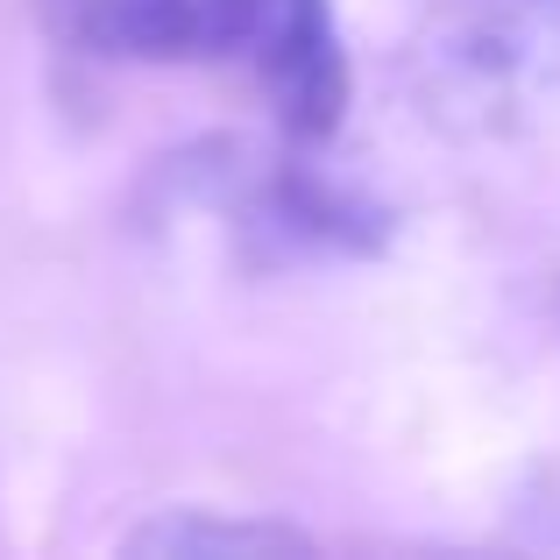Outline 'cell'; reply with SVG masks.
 <instances>
[{"instance_id": "6da1fadb", "label": "cell", "mask_w": 560, "mask_h": 560, "mask_svg": "<svg viewBox=\"0 0 560 560\" xmlns=\"http://www.w3.org/2000/svg\"><path fill=\"white\" fill-rule=\"evenodd\" d=\"M411 100L462 142H497L560 114V0H440L405 57Z\"/></svg>"}, {"instance_id": "7a4b0ae2", "label": "cell", "mask_w": 560, "mask_h": 560, "mask_svg": "<svg viewBox=\"0 0 560 560\" xmlns=\"http://www.w3.org/2000/svg\"><path fill=\"white\" fill-rule=\"evenodd\" d=\"M213 65H242L299 142H327L355 93L327 0H213Z\"/></svg>"}, {"instance_id": "3957f363", "label": "cell", "mask_w": 560, "mask_h": 560, "mask_svg": "<svg viewBox=\"0 0 560 560\" xmlns=\"http://www.w3.org/2000/svg\"><path fill=\"white\" fill-rule=\"evenodd\" d=\"M213 191L228 199V220L256 262L291 256H376L390 242V213L362 199L355 185L305 164H213Z\"/></svg>"}, {"instance_id": "277c9868", "label": "cell", "mask_w": 560, "mask_h": 560, "mask_svg": "<svg viewBox=\"0 0 560 560\" xmlns=\"http://www.w3.org/2000/svg\"><path fill=\"white\" fill-rule=\"evenodd\" d=\"M65 28L114 65H213V0H71Z\"/></svg>"}, {"instance_id": "5b68a950", "label": "cell", "mask_w": 560, "mask_h": 560, "mask_svg": "<svg viewBox=\"0 0 560 560\" xmlns=\"http://www.w3.org/2000/svg\"><path fill=\"white\" fill-rule=\"evenodd\" d=\"M121 553H313V533L284 518H228V511L171 504L121 533Z\"/></svg>"}]
</instances>
